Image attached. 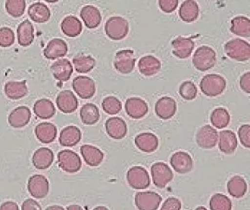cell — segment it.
<instances>
[{
	"label": "cell",
	"mask_w": 250,
	"mask_h": 210,
	"mask_svg": "<svg viewBox=\"0 0 250 210\" xmlns=\"http://www.w3.org/2000/svg\"><path fill=\"white\" fill-rule=\"evenodd\" d=\"M105 126L108 136L111 137L113 139H122L127 134V124L122 118H109L105 122Z\"/></svg>",
	"instance_id": "cell-18"
},
{
	"label": "cell",
	"mask_w": 250,
	"mask_h": 210,
	"mask_svg": "<svg viewBox=\"0 0 250 210\" xmlns=\"http://www.w3.org/2000/svg\"><path fill=\"white\" fill-rule=\"evenodd\" d=\"M125 111L130 117L139 119L144 117L149 111L148 104L140 97H132L125 103Z\"/></svg>",
	"instance_id": "cell-14"
},
{
	"label": "cell",
	"mask_w": 250,
	"mask_h": 210,
	"mask_svg": "<svg viewBox=\"0 0 250 210\" xmlns=\"http://www.w3.org/2000/svg\"><path fill=\"white\" fill-rule=\"evenodd\" d=\"M46 2H50V3H54V2H57L60 1V0H45Z\"/></svg>",
	"instance_id": "cell-54"
},
{
	"label": "cell",
	"mask_w": 250,
	"mask_h": 210,
	"mask_svg": "<svg viewBox=\"0 0 250 210\" xmlns=\"http://www.w3.org/2000/svg\"><path fill=\"white\" fill-rule=\"evenodd\" d=\"M227 56L235 61H247L250 60V45L248 42L241 39H233L225 45Z\"/></svg>",
	"instance_id": "cell-4"
},
{
	"label": "cell",
	"mask_w": 250,
	"mask_h": 210,
	"mask_svg": "<svg viewBox=\"0 0 250 210\" xmlns=\"http://www.w3.org/2000/svg\"><path fill=\"white\" fill-rule=\"evenodd\" d=\"M102 107L107 115H118L122 111V103L116 97L108 96L103 101Z\"/></svg>",
	"instance_id": "cell-43"
},
{
	"label": "cell",
	"mask_w": 250,
	"mask_h": 210,
	"mask_svg": "<svg viewBox=\"0 0 250 210\" xmlns=\"http://www.w3.org/2000/svg\"><path fill=\"white\" fill-rule=\"evenodd\" d=\"M31 118L30 109L26 106H19L11 112L8 117V121L13 128H23L30 123Z\"/></svg>",
	"instance_id": "cell-19"
},
{
	"label": "cell",
	"mask_w": 250,
	"mask_h": 210,
	"mask_svg": "<svg viewBox=\"0 0 250 210\" xmlns=\"http://www.w3.org/2000/svg\"><path fill=\"white\" fill-rule=\"evenodd\" d=\"M230 32L238 37H250V20L245 16H237L231 20Z\"/></svg>",
	"instance_id": "cell-38"
},
{
	"label": "cell",
	"mask_w": 250,
	"mask_h": 210,
	"mask_svg": "<svg viewBox=\"0 0 250 210\" xmlns=\"http://www.w3.org/2000/svg\"><path fill=\"white\" fill-rule=\"evenodd\" d=\"M54 153L48 148H41L33 154L32 163L36 169L40 170H47L53 164Z\"/></svg>",
	"instance_id": "cell-20"
},
{
	"label": "cell",
	"mask_w": 250,
	"mask_h": 210,
	"mask_svg": "<svg viewBox=\"0 0 250 210\" xmlns=\"http://www.w3.org/2000/svg\"><path fill=\"white\" fill-rule=\"evenodd\" d=\"M151 175L154 185L161 189H165L174 178L172 170L163 162H158L152 165Z\"/></svg>",
	"instance_id": "cell-7"
},
{
	"label": "cell",
	"mask_w": 250,
	"mask_h": 210,
	"mask_svg": "<svg viewBox=\"0 0 250 210\" xmlns=\"http://www.w3.org/2000/svg\"><path fill=\"white\" fill-rule=\"evenodd\" d=\"M15 42V34L12 29L4 27L0 28V46L10 47Z\"/></svg>",
	"instance_id": "cell-45"
},
{
	"label": "cell",
	"mask_w": 250,
	"mask_h": 210,
	"mask_svg": "<svg viewBox=\"0 0 250 210\" xmlns=\"http://www.w3.org/2000/svg\"><path fill=\"white\" fill-rule=\"evenodd\" d=\"M73 64L77 72L86 74L96 66V60L90 56H78L73 58Z\"/></svg>",
	"instance_id": "cell-40"
},
{
	"label": "cell",
	"mask_w": 250,
	"mask_h": 210,
	"mask_svg": "<svg viewBox=\"0 0 250 210\" xmlns=\"http://www.w3.org/2000/svg\"><path fill=\"white\" fill-rule=\"evenodd\" d=\"M28 16L36 23H46L50 19V10L42 2H35L29 7Z\"/></svg>",
	"instance_id": "cell-33"
},
{
	"label": "cell",
	"mask_w": 250,
	"mask_h": 210,
	"mask_svg": "<svg viewBox=\"0 0 250 210\" xmlns=\"http://www.w3.org/2000/svg\"><path fill=\"white\" fill-rule=\"evenodd\" d=\"M26 9L25 0H6L5 9L13 18L21 17Z\"/></svg>",
	"instance_id": "cell-42"
},
{
	"label": "cell",
	"mask_w": 250,
	"mask_h": 210,
	"mask_svg": "<svg viewBox=\"0 0 250 210\" xmlns=\"http://www.w3.org/2000/svg\"><path fill=\"white\" fill-rule=\"evenodd\" d=\"M46 210H64V209L63 208V207H60V206L55 205V206H51V207H47V208H46Z\"/></svg>",
	"instance_id": "cell-53"
},
{
	"label": "cell",
	"mask_w": 250,
	"mask_h": 210,
	"mask_svg": "<svg viewBox=\"0 0 250 210\" xmlns=\"http://www.w3.org/2000/svg\"><path fill=\"white\" fill-rule=\"evenodd\" d=\"M172 52L175 57L186 59L192 54L195 47V43L190 38L178 37L171 42Z\"/></svg>",
	"instance_id": "cell-16"
},
{
	"label": "cell",
	"mask_w": 250,
	"mask_h": 210,
	"mask_svg": "<svg viewBox=\"0 0 250 210\" xmlns=\"http://www.w3.org/2000/svg\"><path fill=\"white\" fill-rule=\"evenodd\" d=\"M238 145L237 136L231 130H224L219 134L218 147L222 153L231 154L234 153Z\"/></svg>",
	"instance_id": "cell-27"
},
{
	"label": "cell",
	"mask_w": 250,
	"mask_h": 210,
	"mask_svg": "<svg viewBox=\"0 0 250 210\" xmlns=\"http://www.w3.org/2000/svg\"><path fill=\"white\" fill-rule=\"evenodd\" d=\"M35 134L41 143L50 144L56 139L57 128L53 123H41L36 126Z\"/></svg>",
	"instance_id": "cell-29"
},
{
	"label": "cell",
	"mask_w": 250,
	"mask_h": 210,
	"mask_svg": "<svg viewBox=\"0 0 250 210\" xmlns=\"http://www.w3.org/2000/svg\"><path fill=\"white\" fill-rule=\"evenodd\" d=\"M58 163L63 171L68 173L78 172L82 167L81 157L70 150H64L58 153Z\"/></svg>",
	"instance_id": "cell-5"
},
{
	"label": "cell",
	"mask_w": 250,
	"mask_h": 210,
	"mask_svg": "<svg viewBox=\"0 0 250 210\" xmlns=\"http://www.w3.org/2000/svg\"><path fill=\"white\" fill-rule=\"evenodd\" d=\"M34 112L36 116L42 119L53 117L56 114V108L50 100L42 98L36 101L34 105Z\"/></svg>",
	"instance_id": "cell-35"
},
{
	"label": "cell",
	"mask_w": 250,
	"mask_h": 210,
	"mask_svg": "<svg viewBox=\"0 0 250 210\" xmlns=\"http://www.w3.org/2000/svg\"><path fill=\"white\" fill-rule=\"evenodd\" d=\"M81 17L87 28H97L101 24L102 16L100 11L93 5L83 6L81 11Z\"/></svg>",
	"instance_id": "cell-28"
},
{
	"label": "cell",
	"mask_w": 250,
	"mask_h": 210,
	"mask_svg": "<svg viewBox=\"0 0 250 210\" xmlns=\"http://www.w3.org/2000/svg\"><path fill=\"white\" fill-rule=\"evenodd\" d=\"M19 209L18 204L12 201L5 202L0 207L1 210H18Z\"/></svg>",
	"instance_id": "cell-51"
},
{
	"label": "cell",
	"mask_w": 250,
	"mask_h": 210,
	"mask_svg": "<svg viewBox=\"0 0 250 210\" xmlns=\"http://www.w3.org/2000/svg\"><path fill=\"white\" fill-rule=\"evenodd\" d=\"M209 207L211 210H231L232 202L226 195L215 193L210 199Z\"/></svg>",
	"instance_id": "cell-41"
},
{
	"label": "cell",
	"mask_w": 250,
	"mask_h": 210,
	"mask_svg": "<svg viewBox=\"0 0 250 210\" xmlns=\"http://www.w3.org/2000/svg\"><path fill=\"white\" fill-rule=\"evenodd\" d=\"M68 52V46L63 39H53L48 43L46 49H44L45 57L49 60L60 58L64 57Z\"/></svg>",
	"instance_id": "cell-24"
},
{
	"label": "cell",
	"mask_w": 250,
	"mask_h": 210,
	"mask_svg": "<svg viewBox=\"0 0 250 210\" xmlns=\"http://www.w3.org/2000/svg\"><path fill=\"white\" fill-rule=\"evenodd\" d=\"M82 138V131L77 126H69L62 130L60 133V145L64 147H74L79 143Z\"/></svg>",
	"instance_id": "cell-26"
},
{
	"label": "cell",
	"mask_w": 250,
	"mask_h": 210,
	"mask_svg": "<svg viewBox=\"0 0 250 210\" xmlns=\"http://www.w3.org/2000/svg\"><path fill=\"white\" fill-rule=\"evenodd\" d=\"M136 57L131 49H124L117 52L114 59V67L122 74H129L134 71Z\"/></svg>",
	"instance_id": "cell-6"
},
{
	"label": "cell",
	"mask_w": 250,
	"mask_h": 210,
	"mask_svg": "<svg viewBox=\"0 0 250 210\" xmlns=\"http://www.w3.org/2000/svg\"><path fill=\"white\" fill-rule=\"evenodd\" d=\"M22 210H41L40 204L36 200L33 199H27L22 204L21 206Z\"/></svg>",
	"instance_id": "cell-50"
},
{
	"label": "cell",
	"mask_w": 250,
	"mask_h": 210,
	"mask_svg": "<svg viewBox=\"0 0 250 210\" xmlns=\"http://www.w3.org/2000/svg\"><path fill=\"white\" fill-rule=\"evenodd\" d=\"M135 145L141 152L152 153L159 147V138L151 133H141L136 136Z\"/></svg>",
	"instance_id": "cell-22"
},
{
	"label": "cell",
	"mask_w": 250,
	"mask_h": 210,
	"mask_svg": "<svg viewBox=\"0 0 250 210\" xmlns=\"http://www.w3.org/2000/svg\"><path fill=\"white\" fill-rule=\"evenodd\" d=\"M156 115L160 119H171L177 112V103L171 97H163L158 100L155 105Z\"/></svg>",
	"instance_id": "cell-17"
},
{
	"label": "cell",
	"mask_w": 250,
	"mask_h": 210,
	"mask_svg": "<svg viewBox=\"0 0 250 210\" xmlns=\"http://www.w3.org/2000/svg\"><path fill=\"white\" fill-rule=\"evenodd\" d=\"M127 180L132 189L136 190L146 189L150 185V178L145 168L142 167H133L128 170Z\"/></svg>",
	"instance_id": "cell-8"
},
{
	"label": "cell",
	"mask_w": 250,
	"mask_h": 210,
	"mask_svg": "<svg viewBox=\"0 0 250 210\" xmlns=\"http://www.w3.org/2000/svg\"><path fill=\"white\" fill-rule=\"evenodd\" d=\"M229 194L235 198H241L247 191V184L243 177L235 175L232 177L227 185Z\"/></svg>",
	"instance_id": "cell-36"
},
{
	"label": "cell",
	"mask_w": 250,
	"mask_h": 210,
	"mask_svg": "<svg viewBox=\"0 0 250 210\" xmlns=\"http://www.w3.org/2000/svg\"><path fill=\"white\" fill-rule=\"evenodd\" d=\"M163 197L153 191L138 192L135 196V204L141 210H156L159 209Z\"/></svg>",
	"instance_id": "cell-11"
},
{
	"label": "cell",
	"mask_w": 250,
	"mask_h": 210,
	"mask_svg": "<svg viewBox=\"0 0 250 210\" xmlns=\"http://www.w3.org/2000/svg\"><path fill=\"white\" fill-rule=\"evenodd\" d=\"M62 31L64 35L68 37H78L82 34V22L75 16H67L63 19L61 24Z\"/></svg>",
	"instance_id": "cell-34"
},
{
	"label": "cell",
	"mask_w": 250,
	"mask_h": 210,
	"mask_svg": "<svg viewBox=\"0 0 250 210\" xmlns=\"http://www.w3.org/2000/svg\"><path fill=\"white\" fill-rule=\"evenodd\" d=\"M200 8L195 0H185L179 9L180 19L187 23H192L197 20Z\"/></svg>",
	"instance_id": "cell-30"
},
{
	"label": "cell",
	"mask_w": 250,
	"mask_h": 210,
	"mask_svg": "<svg viewBox=\"0 0 250 210\" xmlns=\"http://www.w3.org/2000/svg\"><path fill=\"white\" fill-rule=\"evenodd\" d=\"M162 64L157 57L146 56L141 57L138 62L140 73L146 76H152L160 71Z\"/></svg>",
	"instance_id": "cell-25"
},
{
	"label": "cell",
	"mask_w": 250,
	"mask_h": 210,
	"mask_svg": "<svg viewBox=\"0 0 250 210\" xmlns=\"http://www.w3.org/2000/svg\"><path fill=\"white\" fill-rule=\"evenodd\" d=\"M170 163L173 170L178 173L187 174L193 170V159L187 152H178L174 153L170 159Z\"/></svg>",
	"instance_id": "cell-13"
},
{
	"label": "cell",
	"mask_w": 250,
	"mask_h": 210,
	"mask_svg": "<svg viewBox=\"0 0 250 210\" xmlns=\"http://www.w3.org/2000/svg\"><path fill=\"white\" fill-rule=\"evenodd\" d=\"M226 79L219 74H207L200 83L202 93L208 97H216L226 89Z\"/></svg>",
	"instance_id": "cell-1"
},
{
	"label": "cell",
	"mask_w": 250,
	"mask_h": 210,
	"mask_svg": "<svg viewBox=\"0 0 250 210\" xmlns=\"http://www.w3.org/2000/svg\"><path fill=\"white\" fill-rule=\"evenodd\" d=\"M56 104L64 114H72L78 109V101L76 96L70 90H64L56 97Z\"/></svg>",
	"instance_id": "cell-15"
},
{
	"label": "cell",
	"mask_w": 250,
	"mask_h": 210,
	"mask_svg": "<svg viewBox=\"0 0 250 210\" xmlns=\"http://www.w3.org/2000/svg\"><path fill=\"white\" fill-rule=\"evenodd\" d=\"M179 93L184 99L192 101L197 95V88L193 82L185 81L180 86Z\"/></svg>",
	"instance_id": "cell-44"
},
{
	"label": "cell",
	"mask_w": 250,
	"mask_h": 210,
	"mask_svg": "<svg viewBox=\"0 0 250 210\" xmlns=\"http://www.w3.org/2000/svg\"><path fill=\"white\" fill-rule=\"evenodd\" d=\"M218 140V132L209 125L203 126L196 133V143L200 148L203 149H211L215 148Z\"/></svg>",
	"instance_id": "cell-12"
},
{
	"label": "cell",
	"mask_w": 250,
	"mask_h": 210,
	"mask_svg": "<svg viewBox=\"0 0 250 210\" xmlns=\"http://www.w3.org/2000/svg\"><path fill=\"white\" fill-rule=\"evenodd\" d=\"M210 120L213 126L216 128L223 129L229 126L230 116L229 111L224 108H218L211 112Z\"/></svg>",
	"instance_id": "cell-39"
},
{
	"label": "cell",
	"mask_w": 250,
	"mask_h": 210,
	"mask_svg": "<svg viewBox=\"0 0 250 210\" xmlns=\"http://www.w3.org/2000/svg\"><path fill=\"white\" fill-rule=\"evenodd\" d=\"M179 0H159L161 10L165 13H171L178 8Z\"/></svg>",
	"instance_id": "cell-47"
},
{
	"label": "cell",
	"mask_w": 250,
	"mask_h": 210,
	"mask_svg": "<svg viewBox=\"0 0 250 210\" xmlns=\"http://www.w3.org/2000/svg\"><path fill=\"white\" fill-rule=\"evenodd\" d=\"M51 71L55 79L60 82H66L69 80L72 75V64L68 59H60L52 64Z\"/></svg>",
	"instance_id": "cell-21"
},
{
	"label": "cell",
	"mask_w": 250,
	"mask_h": 210,
	"mask_svg": "<svg viewBox=\"0 0 250 210\" xmlns=\"http://www.w3.org/2000/svg\"><path fill=\"white\" fill-rule=\"evenodd\" d=\"M240 86L243 91L250 93V72L245 73L242 75L240 79Z\"/></svg>",
	"instance_id": "cell-49"
},
{
	"label": "cell",
	"mask_w": 250,
	"mask_h": 210,
	"mask_svg": "<svg viewBox=\"0 0 250 210\" xmlns=\"http://www.w3.org/2000/svg\"><path fill=\"white\" fill-rule=\"evenodd\" d=\"M82 123L88 126L96 124L100 120V110L92 103H87L82 106L80 111Z\"/></svg>",
	"instance_id": "cell-37"
},
{
	"label": "cell",
	"mask_w": 250,
	"mask_h": 210,
	"mask_svg": "<svg viewBox=\"0 0 250 210\" xmlns=\"http://www.w3.org/2000/svg\"><path fill=\"white\" fill-rule=\"evenodd\" d=\"M27 190L36 199L46 197L49 193V184L47 178L42 175H34L29 178Z\"/></svg>",
	"instance_id": "cell-9"
},
{
	"label": "cell",
	"mask_w": 250,
	"mask_h": 210,
	"mask_svg": "<svg viewBox=\"0 0 250 210\" xmlns=\"http://www.w3.org/2000/svg\"><path fill=\"white\" fill-rule=\"evenodd\" d=\"M215 63L216 53L209 46H200L196 49L193 55V64L198 71H208L215 65Z\"/></svg>",
	"instance_id": "cell-3"
},
{
	"label": "cell",
	"mask_w": 250,
	"mask_h": 210,
	"mask_svg": "<svg viewBox=\"0 0 250 210\" xmlns=\"http://www.w3.org/2000/svg\"><path fill=\"white\" fill-rule=\"evenodd\" d=\"M74 91L83 99H89L96 93V84L94 80L86 76H78L72 82Z\"/></svg>",
	"instance_id": "cell-10"
},
{
	"label": "cell",
	"mask_w": 250,
	"mask_h": 210,
	"mask_svg": "<svg viewBox=\"0 0 250 210\" xmlns=\"http://www.w3.org/2000/svg\"><path fill=\"white\" fill-rule=\"evenodd\" d=\"M238 136L240 142L245 148H250V126L243 125L238 130Z\"/></svg>",
	"instance_id": "cell-46"
},
{
	"label": "cell",
	"mask_w": 250,
	"mask_h": 210,
	"mask_svg": "<svg viewBox=\"0 0 250 210\" xmlns=\"http://www.w3.org/2000/svg\"><path fill=\"white\" fill-rule=\"evenodd\" d=\"M162 210H181V202L176 197H168L161 207Z\"/></svg>",
	"instance_id": "cell-48"
},
{
	"label": "cell",
	"mask_w": 250,
	"mask_h": 210,
	"mask_svg": "<svg viewBox=\"0 0 250 210\" xmlns=\"http://www.w3.org/2000/svg\"><path fill=\"white\" fill-rule=\"evenodd\" d=\"M81 153L85 163L90 167H98L104 161V153L101 150L93 145H82L81 147Z\"/></svg>",
	"instance_id": "cell-23"
},
{
	"label": "cell",
	"mask_w": 250,
	"mask_h": 210,
	"mask_svg": "<svg viewBox=\"0 0 250 210\" xmlns=\"http://www.w3.org/2000/svg\"><path fill=\"white\" fill-rule=\"evenodd\" d=\"M129 28V23L126 19L120 16H114L105 23V32L109 39L119 41L127 37Z\"/></svg>",
	"instance_id": "cell-2"
},
{
	"label": "cell",
	"mask_w": 250,
	"mask_h": 210,
	"mask_svg": "<svg viewBox=\"0 0 250 210\" xmlns=\"http://www.w3.org/2000/svg\"><path fill=\"white\" fill-rule=\"evenodd\" d=\"M95 210H107L106 207H97V208L95 209Z\"/></svg>",
	"instance_id": "cell-55"
},
{
	"label": "cell",
	"mask_w": 250,
	"mask_h": 210,
	"mask_svg": "<svg viewBox=\"0 0 250 210\" xmlns=\"http://www.w3.org/2000/svg\"><path fill=\"white\" fill-rule=\"evenodd\" d=\"M67 210H83L82 207H80L78 205H71L69 207H67Z\"/></svg>",
	"instance_id": "cell-52"
},
{
	"label": "cell",
	"mask_w": 250,
	"mask_h": 210,
	"mask_svg": "<svg viewBox=\"0 0 250 210\" xmlns=\"http://www.w3.org/2000/svg\"><path fill=\"white\" fill-rule=\"evenodd\" d=\"M4 92L9 99L19 100L27 95L28 89L25 81H11L4 86Z\"/></svg>",
	"instance_id": "cell-31"
},
{
	"label": "cell",
	"mask_w": 250,
	"mask_h": 210,
	"mask_svg": "<svg viewBox=\"0 0 250 210\" xmlns=\"http://www.w3.org/2000/svg\"><path fill=\"white\" fill-rule=\"evenodd\" d=\"M17 34L20 46L27 47L31 45L34 39V29L31 22L28 20L22 21L18 27Z\"/></svg>",
	"instance_id": "cell-32"
}]
</instances>
